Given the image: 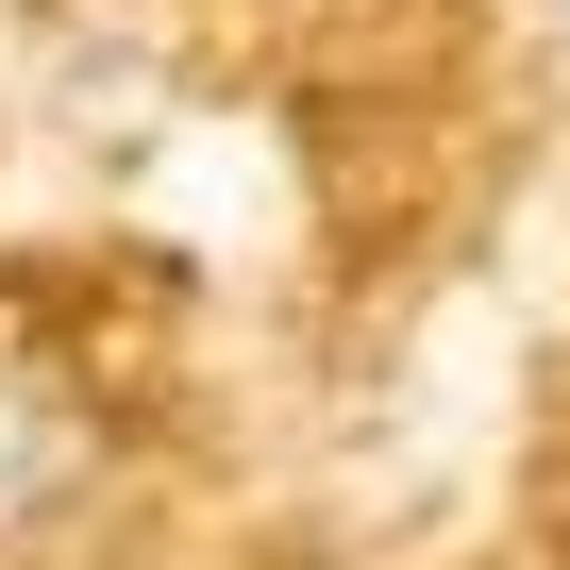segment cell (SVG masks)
<instances>
[{
  "label": "cell",
  "mask_w": 570,
  "mask_h": 570,
  "mask_svg": "<svg viewBox=\"0 0 570 570\" xmlns=\"http://www.w3.org/2000/svg\"><path fill=\"white\" fill-rule=\"evenodd\" d=\"M101 487V420L51 386V370H0V537H35Z\"/></svg>",
  "instance_id": "6da1fadb"
},
{
  "label": "cell",
  "mask_w": 570,
  "mask_h": 570,
  "mask_svg": "<svg viewBox=\"0 0 570 570\" xmlns=\"http://www.w3.org/2000/svg\"><path fill=\"white\" fill-rule=\"evenodd\" d=\"M537 35H570V0H537Z\"/></svg>",
  "instance_id": "7a4b0ae2"
}]
</instances>
